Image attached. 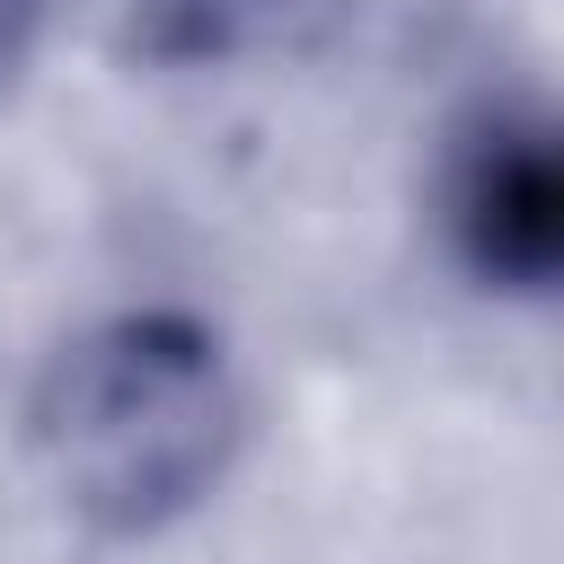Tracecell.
<instances>
[{"mask_svg":"<svg viewBox=\"0 0 564 564\" xmlns=\"http://www.w3.org/2000/svg\"><path fill=\"white\" fill-rule=\"evenodd\" d=\"M167 9H176V18L194 26V35H229V26H247V18L264 9V0H167Z\"/></svg>","mask_w":564,"mask_h":564,"instance_id":"obj_2","label":"cell"},{"mask_svg":"<svg viewBox=\"0 0 564 564\" xmlns=\"http://www.w3.org/2000/svg\"><path fill=\"white\" fill-rule=\"evenodd\" d=\"M220 370L185 326H115L70 352L53 388V458L70 494L106 520H150L185 502L220 458Z\"/></svg>","mask_w":564,"mask_h":564,"instance_id":"obj_1","label":"cell"},{"mask_svg":"<svg viewBox=\"0 0 564 564\" xmlns=\"http://www.w3.org/2000/svg\"><path fill=\"white\" fill-rule=\"evenodd\" d=\"M26 26H35V0H0V62L26 44Z\"/></svg>","mask_w":564,"mask_h":564,"instance_id":"obj_3","label":"cell"}]
</instances>
